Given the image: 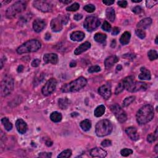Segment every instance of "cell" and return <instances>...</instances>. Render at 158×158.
Here are the masks:
<instances>
[{
    "mask_svg": "<svg viewBox=\"0 0 158 158\" xmlns=\"http://www.w3.org/2000/svg\"><path fill=\"white\" fill-rule=\"evenodd\" d=\"M154 116L153 107L151 105L147 104L143 106L138 110L137 116V121L139 125H144L152 120Z\"/></svg>",
    "mask_w": 158,
    "mask_h": 158,
    "instance_id": "1",
    "label": "cell"
},
{
    "mask_svg": "<svg viewBox=\"0 0 158 158\" xmlns=\"http://www.w3.org/2000/svg\"><path fill=\"white\" fill-rule=\"evenodd\" d=\"M87 84V79L83 77H80L73 81L64 85L61 88V91L63 93L76 92L85 87Z\"/></svg>",
    "mask_w": 158,
    "mask_h": 158,
    "instance_id": "2",
    "label": "cell"
},
{
    "mask_svg": "<svg viewBox=\"0 0 158 158\" xmlns=\"http://www.w3.org/2000/svg\"><path fill=\"white\" fill-rule=\"evenodd\" d=\"M41 43L38 40L33 39L27 41L20 46L17 50V52L20 54L35 52L41 48Z\"/></svg>",
    "mask_w": 158,
    "mask_h": 158,
    "instance_id": "3",
    "label": "cell"
},
{
    "mask_svg": "<svg viewBox=\"0 0 158 158\" xmlns=\"http://www.w3.org/2000/svg\"><path fill=\"white\" fill-rule=\"evenodd\" d=\"M113 126L112 123L109 120H101L97 124L95 127V132L99 137H103L107 136L112 131Z\"/></svg>",
    "mask_w": 158,
    "mask_h": 158,
    "instance_id": "4",
    "label": "cell"
},
{
    "mask_svg": "<svg viewBox=\"0 0 158 158\" xmlns=\"http://www.w3.org/2000/svg\"><path fill=\"white\" fill-rule=\"evenodd\" d=\"M14 81L11 75H6L1 82V94L2 97H7L12 93L14 90Z\"/></svg>",
    "mask_w": 158,
    "mask_h": 158,
    "instance_id": "5",
    "label": "cell"
},
{
    "mask_svg": "<svg viewBox=\"0 0 158 158\" xmlns=\"http://www.w3.org/2000/svg\"><path fill=\"white\" fill-rule=\"evenodd\" d=\"M27 7V3L24 1H17L7 9L6 12V17L9 19H12L16 17L18 14L21 13Z\"/></svg>",
    "mask_w": 158,
    "mask_h": 158,
    "instance_id": "6",
    "label": "cell"
},
{
    "mask_svg": "<svg viewBox=\"0 0 158 158\" xmlns=\"http://www.w3.org/2000/svg\"><path fill=\"white\" fill-rule=\"evenodd\" d=\"M100 20L98 17L95 16L87 17L83 23V27L87 30L92 32L100 26Z\"/></svg>",
    "mask_w": 158,
    "mask_h": 158,
    "instance_id": "7",
    "label": "cell"
},
{
    "mask_svg": "<svg viewBox=\"0 0 158 158\" xmlns=\"http://www.w3.org/2000/svg\"><path fill=\"white\" fill-rule=\"evenodd\" d=\"M110 109H111V111L114 114L117 120H118L120 123H124L127 120V114L119 104H112L111 107H110Z\"/></svg>",
    "mask_w": 158,
    "mask_h": 158,
    "instance_id": "8",
    "label": "cell"
},
{
    "mask_svg": "<svg viewBox=\"0 0 158 158\" xmlns=\"http://www.w3.org/2000/svg\"><path fill=\"white\" fill-rule=\"evenodd\" d=\"M69 18L67 16H59L53 19L51 22V27L55 32H60L62 29V25L67 24Z\"/></svg>",
    "mask_w": 158,
    "mask_h": 158,
    "instance_id": "9",
    "label": "cell"
},
{
    "mask_svg": "<svg viewBox=\"0 0 158 158\" xmlns=\"http://www.w3.org/2000/svg\"><path fill=\"white\" fill-rule=\"evenodd\" d=\"M57 86V81L54 78H51L47 81L42 90V92L44 96H49L53 93Z\"/></svg>",
    "mask_w": 158,
    "mask_h": 158,
    "instance_id": "10",
    "label": "cell"
},
{
    "mask_svg": "<svg viewBox=\"0 0 158 158\" xmlns=\"http://www.w3.org/2000/svg\"><path fill=\"white\" fill-rule=\"evenodd\" d=\"M33 5L35 8L43 13L50 12L52 10V6L46 1H35L33 3Z\"/></svg>",
    "mask_w": 158,
    "mask_h": 158,
    "instance_id": "11",
    "label": "cell"
},
{
    "mask_svg": "<svg viewBox=\"0 0 158 158\" xmlns=\"http://www.w3.org/2000/svg\"><path fill=\"white\" fill-rule=\"evenodd\" d=\"M98 93L105 100L108 99L111 96V88L109 84L107 83L100 87L98 89Z\"/></svg>",
    "mask_w": 158,
    "mask_h": 158,
    "instance_id": "12",
    "label": "cell"
},
{
    "mask_svg": "<svg viewBox=\"0 0 158 158\" xmlns=\"http://www.w3.org/2000/svg\"><path fill=\"white\" fill-rule=\"evenodd\" d=\"M122 82L124 85L125 89H126L129 92H132L133 90V88L135 84V79L133 76H128L126 78H125L123 80Z\"/></svg>",
    "mask_w": 158,
    "mask_h": 158,
    "instance_id": "13",
    "label": "cell"
},
{
    "mask_svg": "<svg viewBox=\"0 0 158 158\" xmlns=\"http://www.w3.org/2000/svg\"><path fill=\"white\" fill-rule=\"evenodd\" d=\"M126 132L127 135L128 136L132 141H137L139 138V134L137 132V130L134 127H129L126 128Z\"/></svg>",
    "mask_w": 158,
    "mask_h": 158,
    "instance_id": "14",
    "label": "cell"
},
{
    "mask_svg": "<svg viewBox=\"0 0 158 158\" xmlns=\"http://www.w3.org/2000/svg\"><path fill=\"white\" fill-rule=\"evenodd\" d=\"M16 126L17 130L19 134H24L26 133L28 128L27 124L23 119H17L16 122Z\"/></svg>",
    "mask_w": 158,
    "mask_h": 158,
    "instance_id": "15",
    "label": "cell"
},
{
    "mask_svg": "<svg viewBox=\"0 0 158 158\" xmlns=\"http://www.w3.org/2000/svg\"><path fill=\"white\" fill-rule=\"evenodd\" d=\"M43 60L46 64H56L58 61V56L55 53H48L44 55Z\"/></svg>",
    "mask_w": 158,
    "mask_h": 158,
    "instance_id": "16",
    "label": "cell"
},
{
    "mask_svg": "<svg viewBox=\"0 0 158 158\" xmlns=\"http://www.w3.org/2000/svg\"><path fill=\"white\" fill-rule=\"evenodd\" d=\"M45 26L46 22L41 19H36L33 22V28H34V30L37 33L42 32Z\"/></svg>",
    "mask_w": 158,
    "mask_h": 158,
    "instance_id": "17",
    "label": "cell"
},
{
    "mask_svg": "<svg viewBox=\"0 0 158 158\" xmlns=\"http://www.w3.org/2000/svg\"><path fill=\"white\" fill-rule=\"evenodd\" d=\"M90 154L93 157H105L107 156V152L101 148H93L90 151Z\"/></svg>",
    "mask_w": 158,
    "mask_h": 158,
    "instance_id": "18",
    "label": "cell"
},
{
    "mask_svg": "<svg viewBox=\"0 0 158 158\" xmlns=\"http://www.w3.org/2000/svg\"><path fill=\"white\" fill-rule=\"evenodd\" d=\"M152 24V19L150 17H146L145 19H142L137 24V27L138 29L141 30H145V29L148 28Z\"/></svg>",
    "mask_w": 158,
    "mask_h": 158,
    "instance_id": "19",
    "label": "cell"
},
{
    "mask_svg": "<svg viewBox=\"0 0 158 158\" xmlns=\"http://www.w3.org/2000/svg\"><path fill=\"white\" fill-rule=\"evenodd\" d=\"M140 72L138 75V79L141 80H149L151 78L150 71L145 67L140 68Z\"/></svg>",
    "mask_w": 158,
    "mask_h": 158,
    "instance_id": "20",
    "label": "cell"
},
{
    "mask_svg": "<svg viewBox=\"0 0 158 158\" xmlns=\"http://www.w3.org/2000/svg\"><path fill=\"white\" fill-rule=\"evenodd\" d=\"M91 47V43L89 42H86L81 44L79 46H78L74 51V54L75 55H79L82 53L85 52L87 50H89Z\"/></svg>",
    "mask_w": 158,
    "mask_h": 158,
    "instance_id": "21",
    "label": "cell"
},
{
    "mask_svg": "<svg viewBox=\"0 0 158 158\" xmlns=\"http://www.w3.org/2000/svg\"><path fill=\"white\" fill-rule=\"evenodd\" d=\"M118 61H119V58L116 56H111L107 58L104 61V65H105L106 69H109Z\"/></svg>",
    "mask_w": 158,
    "mask_h": 158,
    "instance_id": "22",
    "label": "cell"
},
{
    "mask_svg": "<svg viewBox=\"0 0 158 158\" xmlns=\"http://www.w3.org/2000/svg\"><path fill=\"white\" fill-rule=\"evenodd\" d=\"M148 84L146 83L135 81L133 88V90H132V93L137 92V91H145L147 90V89H148Z\"/></svg>",
    "mask_w": 158,
    "mask_h": 158,
    "instance_id": "23",
    "label": "cell"
},
{
    "mask_svg": "<svg viewBox=\"0 0 158 158\" xmlns=\"http://www.w3.org/2000/svg\"><path fill=\"white\" fill-rule=\"evenodd\" d=\"M70 37L73 42H81L85 38V34L81 31H76L72 33Z\"/></svg>",
    "mask_w": 158,
    "mask_h": 158,
    "instance_id": "24",
    "label": "cell"
},
{
    "mask_svg": "<svg viewBox=\"0 0 158 158\" xmlns=\"http://www.w3.org/2000/svg\"><path fill=\"white\" fill-rule=\"evenodd\" d=\"M131 34L130 32H125L120 38V42L123 45H126L130 42Z\"/></svg>",
    "mask_w": 158,
    "mask_h": 158,
    "instance_id": "25",
    "label": "cell"
},
{
    "mask_svg": "<svg viewBox=\"0 0 158 158\" xmlns=\"http://www.w3.org/2000/svg\"><path fill=\"white\" fill-rule=\"evenodd\" d=\"M106 16L107 19L111 22H113L116 19L115 11L112 8H109L106 11Z\"/></svg>",
    "mask_w": 158,
    "mask_h": 158,
    "instance_id": "26",
    "label": "cell"
},
{
    "mask_svg": "<svg viewBox=\"0 0 158 158\" xmlns=\"http://www.w3.org/2000/svg\"><path fill=\"white\" fill-rule=\"evenodd\" d=\"M80 126L83 130L87 132L90 130L91 127V122L89 119H85L80 122Z\"/></svg>",
    "mask_w": 158,
    "mask_h": 158,
    "instance_id": "27",
    "label": "cell"
},
{
    "mask_svg": "<svg viewBox=\"0 0 158 158\" xmlns=\"http://www.w3.org/2000/svg\"><path fill=\"white\" fill-rule=\"evenodd\" d=\"M62 118V116L60 112H53L50 115V119L53 121V122H59L61 121Z\"/></svg>",
    "mask_w": 158,
    "mask_h": 158,
    "instance_id": "28",
    "label": "cell"
},
{
    "mask_svg": "<svg viewBox=\"0 0 158 158\" xmlns=\"http://www.w3.org/2000/svg\"><path fill=\"white\" fill-rule=\"evenodd\" d=\"M106 108L104 105H100L95 109L94 114L97 117H100L104 114L105 112Z\"/></svg>",
    "mask_w": 158,
    "mask_h": 158,
    "instance_id": "29",
    "label": "cell"
},
{
    "mask_svg": "<svg viewBox=\"0 0 158 158\" xmlns=\"http://www.w3.org/2000/svg\"><path fill=\"white\" fill-rule=\"evenodd\" d=\"M1 123L3 124V126H4L5 129L7 131L11 130V129L13 128V124L9 120L8 118H7V117H4V118H3L1 119Z\"/></svg>",
    "mask_w": 158,
    "mask_h": 158,
    "instance_id": "30",
    "label": "cell"
},
{
    "mask_svg": "<svg viewBox=\"0 0 158 158\" xmlns=\"http://www.w3.org/2000/svg\"><path fill=\"white\" fill-rule=\"evenodd\" d=\"M107 38V36L106 34H102V33H97L94 36V39L96 42L98 43H103Z\"/></svg>",
    "mask_w": 158,
    "mask_h": 158,
    "instance_id": "31",
    "label": "cell"
},
{
    "mask_svg": "<svg viewBox=\"0 0 158 158\" xmlns=\"http://www.w3.org/2000/svg\"><path fill=\"white\" fill-rule=\"evenodd\" d=\"M58 104L62 109H65L69 105V101L67 98H61L58 101Z\"/></svg>",
    "mask_w": 158,
    "mask_h": 158,
    "instance_id": "32",
    "label": "cell"
},
{
    "mask_svg": "<svg viewBox=\"0 0 158 158\" xmlns=\"http://www.w3.org/2000/svg\"><path fill=\"white\" fill-rule=\"evenodd\" d=\"M135 97H134V96H131V97H129L126 98L123 101V103H122L123 107L124 108L127 107V106L131 104L132 102L135 101Z\"/></svg>",
    "mask_w": 158,
    "mask_h": 158,
    "instance_id": "33",
    "label": "cell"
},
{
    "mask_svg": "<svg viewBox=\"0 0 158 158\" xmlns=\"http://www.w3.org/2000/svg\"><path fill=\"white\" fill-rule=\"evenodd\" d=\"M72 155V151L71 149H65L61 152L58 156V158H67Z\"/></svg>",
    "mask_w": 158,
    "mask_h": 158,
    "instance_id": "34",
    "label": "cell"
},
{
    "mask_svg": "<svg viewBox=\"0 0 158 158\" xmlns=\"http://www.w3.org/2000/svg\"><path fill=\"white\" fill-rule=\"evenodd\" d=\"M148 56L150 61H154L157 59V51L154 50H151L148 51Z\"/></svg>",
    "mask_w": 158,
    "mask_h": 158,
    "instance_id": "35",
    "label": "cell"
},
{
    "mask_svg": "<svg viewBox=\"0 0 158 158\" xmlns=\"http://www.w3.org/2000/svg\"><path fill=\"white\" fill-rule=\"evenodd\" d=\"M79 8H80V5L79 3H74L71 6L67 7V8H66V10H67V11H77L79 9Z\"/></svg>",
    "mask_w": 158,
    "mask_h": 158,
    "instance_id": "36",
    "label": "cell"
},
{
    "mask_svg": "<svg viewBox=\"0 0 158 158\" xmlns=\"http://www.w3.org/2000/svg\"><path fill=\"white\" fill-rule=\"evenodd\" d=\"M124 89H125V87H124V85L123 82H120L118 84V85H117V86L116 87V90H115V94L116 95H119L120 93H122V91H124Z\"/></svg>",
    "mask_w": 158,
    "mask_h": 158,
    "instance_id": "37",
    "label": "cell"
},
{
    "mask_svg": "<svg viewBox=\"0 0 158 158\" xmlns=\"http://www.w3.org/2000/svg\"><path fill=\"white\" fill-rule=\"evenodd\" d=\"M132 153H133V151L128 148H124L120 151L121 155L124 157H127L129 155H130V154H132Z\"/></svg>",
    "mask_w": 158,
    "mask_h": 158,
    "instance_id": "38",
    "label": "cell"
},
{
    "mask_svg": "<svg viewBox=\"0 0 158 158\" xmlns=\"http://www.w3.org/2000/svg\"><path fill=\"white\" fill-rule=\"evenodd\" d=\"M95 9H96L95 8V6L91 4L87 5L83 7V9L85 10V11H87V13H93L95 11Z\"/></svg>",
    "mask_w": 158,
    "mask_h": 158,
    "instance_id": "39",
    "label": "cell"
},
{
    "mask_svg": "<svg viewBox=\"0 0 158 158\" xmlns=\"http://www.w3.org/2000/svg\"><path fill=\"white\" fill-rule=\"evenodd\" d=\"M135 34L137 35V36H138V37L141 39H143L146 37L145 32L144 30H141V29H137V30H135Z\"/></svg>",
    "mask_w": 158,
    "mask_h": 158,
    "instance_id": "40",
    "label": "cell"
},
{
    "mask_svg": "<svg viewBox=\"0 0 158 158\" xmlns=\"http://www.w3.org/2000/svg\"><path fill=\"white\" fill-rule=\"evenodd\" d=\"M157 137V135L155 134H150L147 136V141L149 143H152L156 140Z\"/></svg>",
    "mask_w": 158,
    "mask_h": 158,
    "instance_id": "41",
    "label": "cell"
},
{
    "mask_svg": "<svg viewBox=\"0 0 158 158\" xmlns=\"http://www.w3.org/2000/svg\"><path fill=\"white\" fill-rule=\"evenodd\" d=\"M101 71V68L99 65H93L89 69V73H95V72H98Z\"/></svg>",
    "mask_w": 158,
    "mask_h": 158,
    "instance_id": "42",
    "label": "cell"
},
{
    "mask_svg": "<svg viewBox=\"0 0 158 158\" xmlns=\"http://www.w3.org/2000/svg\"><path fill=\"white\" fill-rule=\"evenodd\" d=\"M102 28L106 32H110L111 30V25L109 24L108 22L104 21L102 25Z\"/></svg>",
    "mask_w": 158,
    "mask_h": 158,
    "instance_id": "43",
    "label": "cell"
},
{
    "mask_svg": "<svg viewBox=\"0 0 158 158\" xmlns=\"http://www.w3.org/2000/svg\"><path fill=\"white\" fill-rule=\"evenodd\" d=\"M112 142L109 139H105V140L102 141L101 143V146L104 148H106V147H109L110 146H111Z\"/></svg>",
    "mask_w": 158,
    "mask_h": 158,
    "instance_id": "44",
    "label": "cell"
},
{
    "mask_svg": "<svg viewBox=\"0 0 158 158\" xmlns=\"http://www.w3.org/2000/svg\"><path fill=\"white\" fill-rule=\"evenodd\" d=\"M39 157L42 158H50L52 156L51 153H40L39 154Z\"/></svg>",
    "mask_w": 158,
    "mask_h": 158,
    "instance_id": "45",
    "label": "cell"
},
{
    "mask_svg": "<svg viewBox=\"0 0 158 158\" xmlns=\"http://www.w3.org/2000/svg\"><path fill=\"white\" fill-rule=\"evenodd\" d=\"M157 3V1H146V5L148 8H151Z\"/></svg>",
    "mask_w": 158,
    "mask_h": 158,
    "instance_id": "46",
    "label": "cell"
},
{
    "mask_svg": "<svg viewBox=\"0 0 158 158\" xmlns=\"http://www.w3.org/2000/svg\"><path fill=\"white\" fill-rule=\"evenodd\" d=\"M132 11H133L136 14H139L142 12V8L139 6H135V8H134L133 9H132Z\"/></svg>",
    "mask_w": 158,
    "mask_h": 158,
    "instance_id": "47",
    "label": "cell"
},
{
    "mask_svg": "<svg viewBox=\"0 0 158 158\" xmlns=\"http://www.w3.org/2000/svg\"><path fill=\"white\" fill-rule=\"evenodd\" d=\"M40 64V60L38 59H34L32 61V65L33 67H38Z\"/></svg>",
    "mask_w": 158,
    "mask_h": 158,
    "instance_id": "48",
    "label": "cell"
},
{
    "mask_svg": "<svg viewBox=\"0 0 158 158\" xmlns=\"http://www.w3.org/2000/svg\"><path fill=\"white\" fill-rule=\"evenodd\" d=\"M127 4L128 3L127 1H119L117 2V5L120 6L121 8H126Z\"/></svg>",
    "mask_w": 158,
    "mask_h": 158,
    "instance_id": "49",
    "label": "cell"
},
{
    "mask_svg": "<svg viewBox=\"0 0 158 158\" xmlns=\"http://www.w3.org/2000/svg\"><path fill=\"white\" fill-rule=\"evenodd\" d=\"M120 32L119 28L115 27L112 28V35H117Z\"/></svg>",
    "mask_w": 158,
    "mask_h": 158,
    "instance_id": "50",
    "label": "cell"
},
{
    "mask_svg": "<svg viewBox=\"0 0 158 158\" xmlns=\"http://www.w3.org/2000/svg\"><path fill=\"white\" fill-rule=\"evenodd\" d=\"M82 18H83V16L80 14H75L74 16H73V19H74L77 21L81 20Z\"/></svg>",
    "mask_w": 158,
    "mask_h": 158,
    "instance_id": "51",
    "label": "cell"
},
{
    "mask_svg": "<svg viewBox=\"0 0 158 158\" xmlns=\"http://www.w3.org/2000/svg\"><path fill=\"white\" fill-rule=\"evenodd\" d=\"M102 3H103L106 6H110V5H112V4L114 3V1H110V0H104V1H102Z\"/></svg>",
    "mask_w": 158,
    "mask_h": 158,
    "instance_id": "52",
    "label": "cell"
},
{
    "mask_svg": "<svg viewBox=\"0 0 158 158\" xmlns=\"http://www.w3.org/2000/svg\"><path fill=\"white\" fill-rule=\"evenodd\" d=\"M23 69H24V67L22 65H19V67H18V68H17V72H19V73H20V72H22L23 71Z\"/></svg>",
    "mask_w": 158,
    "mask_h": 158,
    "instance_id": "53",
    "label": "cell"
},
{
    "mask_svg": "<svg viewBox=\"0 0 158 158\" xmlns=\"http://www.w3.org/2000/svg\"><path fill=\"white\" fill-rule=\"evenodd\" d=\"M46 145L48 146H51V145H53V142L51 141V140H48L46 141Z\"/></svg>",
    "mask_w": 158,
    "mask_h": 158,
    "instance_id": "54",
    "label": "cell"
},
{
    "mask_svg": "<svg viewBox=\"0 0 158 158\" xmlns=\"http://www.w3.org/2000/svg\"><path fill=\"white\" fill-rule=\"evenodd\" d=\"M45 38L46 40H49L50 38H51V35L50 34H46L45 36Z\"/></svg>",
    "mask_w": 158,
    "mask_h": 158,
    "instance_id": "55",
    "label": "cell"
},
{
    "mask_svg": "<svg viewBox=\"0 0 158 158\" xmlns=\"http://www.w3.org/2000/svg\"><path fill=\"white\" fill-rule=\"evenodd\" d=\"M76 65V62L75 61H72L71 62V64H70V66L71 67H75V66Z\"/></svg>",
    "mask_w": 158,
    "mask_h": 158,
    "instance_id": "56",
    "label": "cell"
},
{
    "mask_svg": "<svg viewBox=\"0 0 158 158\" xmlns=\"http://www.w3.org/2000/svg\"><path fill=\"white\" fill-rule=\"evenodd\" d=\"M60 1L62 3H64V4H69V3H71L72 2V1H69V0H68V1Z\"/></svg>",
    "mask_w": 158,
    "mask_h": 158,
    "instance_id": "57",
    "label": "cell"
},
{
    "mask_svg": "<svg viewBox=\"0 0 158 158\" xmlns=\"http://www.w3.org/2000/svg\"><path fill=\"white\" fill-rule=\"evenodd\" d=\"M122 69V65H117V71H120V70Z\"/></svg>",
    "mask_w": 158,
    "mask_h": 158,
    "instance_id": "58",
    "label": "cell"
},
{
    "mask_svg": "<svg viewBox=\"0 0 158 158\" xmlns=\"http://www.w3.org/2000/svg\"><path fill=\"white\" fill-rule=\"evenodd\" d=\"M154 151L156 154H158V148H157V145L155 146V148H154Z\"/></svg>",
    "mask_w": 158,
    "mask_h": 158,
    "instance_id": "59",
    "label": "cell"
},
{
    "mask_svg": "<svg viewBox=\"0 0 158 158\" xmlns=\"http://www.w3.org/2000/svg\"><path fill=\"white\" fill-rule=\"evenodd\" d=\"M141 0H137V1H134V0H132V2H133V3H139V2H141Z\"/></svg>",
    "mask_w": 158,
    "mask_h": 158,
    "instance_id": "60",
    "label": "cell"
},
{
    "mask_svg": "<svg viewBox=\"0 0 158 158\" xmlns=\"http://www.w3.org/2000/svg\"><path fill=\"white\" fill-rule=\"evenodd\" d=\"M155 43H156V45H157V36H156V38L155 39Z\"/></svg>",
    "mask_w": 158,
    "mask_h": 158,
    "instance_id": "61",
    "label": "cell"
}]
</instances>
